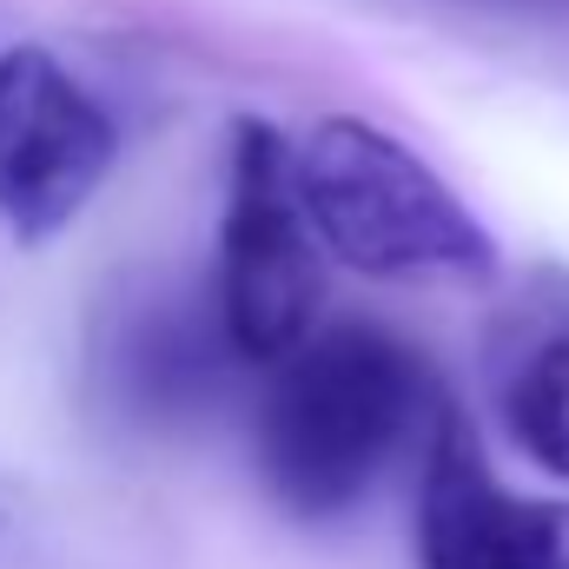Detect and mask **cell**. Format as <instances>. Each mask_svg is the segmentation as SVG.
Wrapping results in <instances>:
<instances>
[{
    "label": "cell",
    "instance_id": "cell-3",
    "mask_svg": "<svg viewBox=\"0 0 569 569\" xmlns=\"http://www.w3.org/2000/svg\"><path fill=\"white\" fill-rule=\"evenodd\" d=\"M318 232L291 179V140L266 120H239L226 159L212 305L246 365H272L311 331L318 311Z\"/></svg>",
    "mask_w": 569,
    "mask_h": 569
},
{
    "label": "cell",
    "instance_id": "cell-7",
    "mask_svg": "<svg viewBox=\"0 0 569 569\" xmlns=\"http://www.w3.org/2000/svg\"><path fill=\"white\" fill-rule=\"evenodd\" d=\"M483 391L503 437L569 490V266H530L490 311Z\"/></svg>",
    "mask_w": 569,
    "mask_h": 569
},
{
    "label": "cell",
    "instance_id": "cell-1",
    "mask_svg": "<svg viewBox=\"0 0 569 569\" xmlns=\"http://www.w3.org/2000/svg\"><path fill=\"white\" fill-rule=\"evenodd\" d=\"M425 365L378 325L305 331L272 358L252 457L284 517L331 523L371 497L425 418Z\"/></svg>",
    "mask_w": 569,
    "mask_h": 569
},
{
    "label": "cell",
    "instance_id": "cell-5",
    "mask_svg": "<svg viewBox=\"0 0 569 569\" xmlns=\"http://www.w3.org/2000/svg\"><path fill=\"white\" fill-rule=\"evenodd\" d=\"M120 159V127L47 47L0 53V226L20 246L60 239Z\"/></svg>",
    "mask_w": 569,
    "mask_h": 569
},
{
    "label": "cell",
    "instance_id": "cell-6",
    "mask_svg": "<svg viewBox=\"0 0 569 569\" xmlns=\"http://www.w3.org/2000/svg\"><path fill=\"white\" fill-rule=\"evenodd\" d=\"M418 563L425 569H569V510L510 497L457 405H437L425 430Z\"/></svg>",
    "mask_w": 569,
    "mask_h": 569
},
{
    "label": "cell",
    "instance_id": "cell-4",
    "mask_svg": "<svg viewBox=\"0 0 569 569\" xmlns=\"http://www.w3.org/2000/svg\"><path fill=\"white\" fill-rule=\"evenodd\" d=\"M232 365H246L226 338L212 291L179 279H120L87 331V391L100 418L133 437H172L199 425Z\"/></svg>",
    "mask_w": 569,
    "mask_h": 569
},
{
    "label": "cell",
    "instance_id": "cell-2",
    "mask_svg": "<svg viewBox=\"0 0 569 569\" xmlns=\"http://www.w3.org/2000/svg\"><path fill=\"white\" fill-rule=\"evenodd\" d=\"M291 179L318 246L365 279H497V239L450 179L358 113H331L291 146Z\"/></svg>",
    "mask_w": 569,
    "mask_h": 569
},
{
    "label": "cell",
    "instance_id": "cell-8",
    "mask_svg": "<svg viewBox=\"0 0 569 569\" xmlns=\"http://www.w3.org/2000/svg\"><path fill=\"white\" fill-rule=\"evenodd\" d=\"M437 7H463V13H490V20H517V27L569 33V0H437Z\"/></svg>",
    "mask_w": 569,
    "mask_h": 569
}]
</instances>
